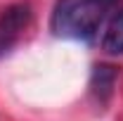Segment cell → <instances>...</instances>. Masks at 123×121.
<instances>
[{"label": "cell", "mask_w": 123, "mask_h": 121, "mask_svg": "<svg viewBox=\"0 0 123 121\" xmlns=\"http://www.w3.org/2000/svg\"><path fill=\"white\" fill-rule=\"evenodd\" d=\"M116 2L118 0H57L50 29L57 38L92 43Z\"/></svg>", "instance_id": "1"}, {"label": "cell", "mask_w": 123, "mask_h": 121, "mask_svg": "<svg viewBox=\"0 0 123 121\" xmlns=\"http://www.w3.org/2000/svg\"><path fill=\"white\" fill-rule=\"evenodd\" d=\"M114 86H116V71L114 67H95L92 71V78H90V93L97 97V102H107L114 93Z\"/></svg>", "instance_id": "3"}, {"label": "cell", "mask_w": 123, "mask_h": 121, "mask_svg": "<svg viewBox=\"0 0 123 121\" xmlns=\"http://www.w3.org/2000/svg\"><path fill=\"white\" fill-rule=\"evenodd\" d=\"M31 24V5L14 2L0 12V57L7 55Z\"/></svg>", "instance_id": "2"}, {"label": "cell", "mask_w": 123, "mask_h": 121, "mask_svg": "<svg viewBox=\"0 0 123 121\" xmlns=\"http://www.w3.org/2000/svg\"><path fill=\"white\" fill-rule=\"evenodd\" d=\"M102 50L109 55H123V10L109 21L102 38Z\"/></svg>", "instance_id": "4"}]
</instances>
